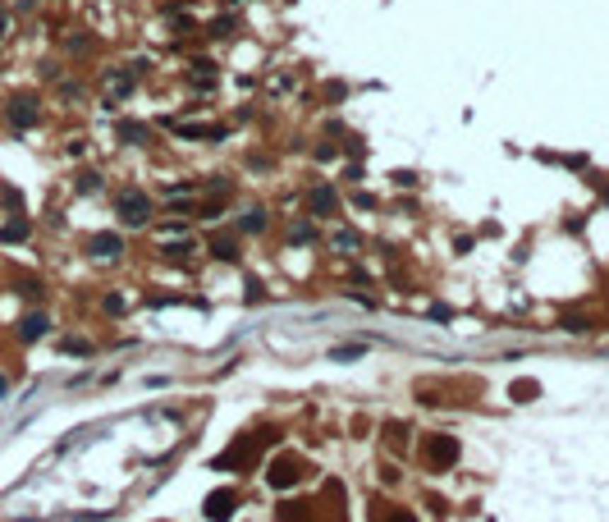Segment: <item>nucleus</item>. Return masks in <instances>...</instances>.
<instances>
[{
  "instance_id": "obj_1",
  "label": "nucleus",
  "mask_w": 609,
  "mask_h": 522,
  "mask_svg": "<svg viewBox=\"0 0 609 522\" xmlns=\"http://www.w3.org/2000/svg\"><path fill=\"white\" fill-rule=\"evenodd\" d=\"M115 216H120L124 229L151 225V197L142 188H120V197H115Z\"/></svg>"
},
{
  "instance_id": "obj_2",
  "label": "nucleus",
  "mask_w": 609,
  "mask_h": 522,
  "mask_svg": "<svg viewBox=\"0 0 609 522\" xmlns=\"http://www.w3.org/2000/svg\"><path fill=\"white\" fill-rule=\"evenodd\" d=\"M422 463H427L431 472H449L453 463H458V440L453 435H427V444H422Z\"/></svg>"
},
{
  "instance_id": "obj_3",
  "label": "nucleus",
  "mask_w": 609,
  "mask_h": 522,
  "mask_svg": "<svg viewBox=\"0 0 609 522\" xmlns=\"http://www.w3.org/2000/svg\"><path fill=\"white\" fill-rule=\"evenodd\" d=\"M5 120L14 124V129H33L37 120H42V101H37V92H18L5 101Z\"/></svg>"
},
{
  "instance_id": "obj_4",
  "label": "nucleus",
  "mask_w": 609,
  "mask_h": 522,
  "mask_svg": "<svg viewBox=\"0 0 609 522\" xmlns=\"http://www.w3.org/2000/svg\"><path fill=\"white\" fill-rule=\"evenodd\" d=\"M105 92H110V101H124V96H133V87H138V74L129 69V64H110V69L101 74Z\"/></svg>"
},
{
  "instance_id": "obj_5",
  "label": "nucleus",
  "mask_w": 609,
  "mask_h": 522,
  "mask_svg": "<svg viewBox=\"0 0 609 522\" xmlns=\"http://www.w3.org/2000/svg\"><path fill=\"white\" fill-rule=\"evenodd\" d=\"M307 216H340V192H335V183H316L312 192H307Z\"/></svg>"
},
{
  "instance_id": "obj_6",
  "label": "nucleus",
  "mask_w": 609,
  "mask_h": 522,
  "mask_svg": "<svg viewBox=\"0 0 609 522\" xmlns=\"http://www.w3.org/2000/svg\"><path fill=\"white\" fill-rule=\"evenodd\" d=\"M115 138H120L124 147H156V133H151L142 120H120L115 124Z\"/></svg>"
},
{
  "instance_id": "obj_7",
  "label": "nucleus",
  "mask_w": 609,
  "mask_h": 522,
  "mask_svg": "<svg viewBox=\"0 0 609 522\" xmlns=\"http://www.w3.org/2000/svg\"><path fill=\"white\" fill-rule=\"evenodd\" d=\"M14 335H18V344H37V340H46V335H51V316H46V312H28V316H18Z\"/></svg>"
},
{
  "instance_id": "obj_8",
  "label": "nucleus",
  "mask_w": 609,
  "mask_h": 522,
  "mask_svg": "<svg viewBox=\"0 0 609 522\" xmlns=\"http://www.w3.org/2000/svg\"><path fill=\"white\" fill-rule=\"evenodd\" d=\"M234 509H238V495H234V490H211L207 504H202V514H207L211 522H229V518H234Z\"/></svg>"
},
{
  "instance_id": "obj_9",
  "label": "nucleus",
  "mask_w": 609,
  "mask_h": 522,
  "mask_svg": "<svg viewBox=\"0 0 609 522\" xmlns=\"http://www.w3.org/2000/svg\"><path fill=\"white\" fill-rule=\"evenodd\" d=\"M174 138H192V142H225L229 129L225 124H170Z\"/></svg>"
},
{
  "instance_id": "obj_10",
  "label": "nucleus",
  "mask_w": 609,
  "mask_h": 522,
  "mask_svg": "<svg viewBox=\"0 0 609 522\" xmlns=\"http://www.w3.org/2000/svg\"><path fill=\"white\" fill-rule=\"evenodd\" d=\"M87 253H92L96 261H115L124 253V234H115V229H101V234L87 238Z\"/></svg>"
},
{
  "instance_id": "obj_11",
  "label": "nucleus",
  "mask_w": 609,
  "mask_h": 522,
  "mask_svg": "<svg viewBox=\"0 0 609 522\" xmlns=\"http://www.w3.org/2000/svg\"><path fill=\"white\" fill-rule=\"evenodd\" d=\"M266 481H270V490H289L298 481V463L294 458H270L266 463Z\"/></svg>"
},
{
  "instance_id": "obj_12",
  "label": "nucleus",
  "mask_w": 609,
  "mask_h": 522,
  "mask_svg": "<svg viewBox=\"0 0 609 522\" xmlns=\"http://www.w3.org/2000/svg\"><path fill=\"white\" fill-rule=\"evenodd\" d=\"M28 238H33V220L28 216H9L0 225V243H28Z\"/></svg>"
},
{
  "instance_id": "obj_13",
  "label": "nucleus",
  "mask_w": 609,
  "mask_h": 522,
  "mask_svg": "<svg viewBox=\"0 0 609 522\" xmlns=\"http://www.w3.org/2000/svg\"><path fill=\"white\" fill-rule=\"evenodd\" d=\"M207 253L216 257V261H238V238H234V234H216V238L207 243Z\"/></svg>"
},
{
  "instance_id": "obj_14",
  "label": "nucleus",
  "mask_w": 609,
  "mask_h": 522,
  "mask_svg": "<svg viewBox=\"0 0 609 522\" xmlns=\"http://www.w3.org/2000/svg\"><path fill=\"white\" fill-rule=\"evenodd\" d=\"M266 225H270V220H266V211H261V207H248L243 216H238V234H266Z\"/></svg>"
},
{
  "instance_id": "obj_15",
  "label": "nucleus",
  "mask_w": 609,
  "mask_h": 522,
  "mask_svg": "<svg viewBox=\"0 0 609 522\" xmlns=\"http://www.w3.org/2000/svg\"><path fill=\"white\" fill-rule=\"evenodd\" d=\"M74 188H79V192H101L105 188V174L101 170H79V174H74Z\"/></svg>"
},
{
  "instance_id": "obj_16",
  "label": "nucleus",
  "mask_w": 609,
  "mask_h": 522,
  "mask_svg": "<svg viewBox=\"0 0 609 522\" xmlns=\"http://www.w3.org/2000/svg\"><path fill=\"white\" fill-rule=\"evenodd\" d=\"M289 243H316V220H294V225H289Z\"/></svg>"
},
{
  "instance_id": "obj_17",
  "label": "nucleus",
  "mask_w": 609,
  "mask_h": 522,
  "mask_svg": "<svg viewBox=\"0 0 609 522\" xmlns=\"http://www.w3.org/2000/svg\"><path fill=\"white\" fill-rule=\"evenodd\" d=\"M14 294H18V298H28V303H37V298L46 294V284H42V279H33V275H28V279H18V284H14Z\"/></svg>"
},
{
  "instance_id": "obj_18",
  "label": "nucleus",
  "mask_w": 609,
  "mask_h": 522,
  "mask_svg": "<svg viewBox=\"0 0 609 522\" xmlns=\"http://www.w3.org/2000/svg\"><path fill=\"white\" fill-rule=\"evenodd\" d=\"M197 216L202 220H220V216H225V197H202L197 202Z\"/></svg>"
},
{
  "instance_id": "obj_19",
  "label": "nucleus",
  "mask_w": 609,
  "mask_h": 522,
  "mask_svg": "<svg viewBox=\"0 0 609 522\" xmlns=\"http://www.w3.org/2000/svg\"><path fill=\"white\" fill-rule=\"evenodd\" d=\"M362 353H366V344H340V348H330V362H357Z\"/></svg>"
},
{
  "instance_id": "obj_20",
  "label": "nucleus",
  "mask_w": 609,
  "mask_h": 522,
  "mask_svg": "<svg viewBox=\"0 0 609 522\" xmlns=\"http://www.w3.org/2000/svg\"><path fill=\"white\" fill-rule=\"evenodd\" d=\"M161 253L174 257V261H188V257H192V243H188V238H174V243L166 238V243H161Z\"/></svg>"
},
{
  "instance_id": "obj_21",
  "label": "nucleus",
  "mask_w": 609,
  "mask_h": 522,
  "mask_svg": "<svg viewBox=\"0 0 609 522\" xmlns=\"http://www.w3.org/2000/svg\"><path fill=\"white\" fill-rule=\"evenodd\" d=\"M335 248H340V253H344V257H353V253H357V248H362V238H357V234H353V229H340V234H335Z\"/></svg>"
},
{
  "instance_id": "obj_22",
  "label": "nucleus",
  "mask_w": 609,
  "mask_h": 522,
  "mask_svg": "<svg viewBox=\"0 0 609 522\" xmlns=\"http://www.w3.org/2000/svg\"><path fill=\"white\" fill-rule=\"evenodd\" d=\"M234 28H238V18H234V9H229V14H220L216 23H211V37H234Z\"/></svg>"
},
{
  "instance_id": "obj_23",
  "label": "nucleus",
  "mask_w": 609,
  "mask_h": 522,
  "mask_svg": "<svg viewBox=\"0 0 609 522\" xmlns=\"http://www.w3.org/2000/svg\"><path fill=\"white\" fill-rule=\"evenodd\" d=\"M202 188H207V192H211V197H225V192H229V188H234V183H229V174H211V179H207V183H202Z\"/></svg>"
},
{
  "instance_id": "obj_24",
  "label": "nucleus",
  "mask_w": 609,
  "mask_h": 522,
  "mask_svg": "<svg viewBox=\"0 0 609 522\" xmlns=\"http://www.w3.org/2000/svg\"><path fill=\"white\" fill-rule=\"evenodd\" d=\"M64 353H74V357H92L96 353V344H87V340H60Z\"/></svg>"
},
{
  "instance_id": "obj_25",
  "label": "nucleus",
  "mask_w": 609,
  "mask_h": 522,
  "mask_svg": "<svg viewBox=\"0 0 609 522\" xmlns=\"http://www.w3.org/2000/svg\"><path fill=\"white\" fill-rule=\"evenodd\" d=\"M124 307H129V303H124V294H105V298H101V312H105V316H120Z\"/></svg>"
},
{
  "instance_id": "obj_26",
  "label": "nucleus",
  "mask_w": 609,
  "mask_h": 522,
  "mask_svg": "<svg viewBox=\"0 0 609 522\" xmlns=\"http://www.w3.org/2000/svg\"><path fill=\"white\" fill-rule=\"evenodd\" d=\"M536 394H540V385H536V381H514V399L527 403V399H536Z\"/></svg>"
},
{
  "instance_id": "obj_27",
  "label": "nucleus",
  "mask_w": 609,
  "mask_h": 522,
  "mask_svg": "<svg viewBox=\"0 0 609 522\" xmlns=\"http://www.w3.org/2000/svg\"><path fill=\"white\" fill-rule=\"evenodd\" d=\"M312 156L321 161V166H330V161L340 156V147H335V142H316V147H312Z\"/></svg>"
},
{
  "instance_id": "obj_28",
  "label": "nucleus",
  "mask_w": 609,
  "mask_h": 522,
  "mask_svg": "<svg viewBox=\"0 0 609 522\" xmlns=\"http://www.w3.org/2000/svg\"><path fill=\"white\" fill-rule=\"evenodd\" d=\"M559 325H564L568 335H586V330H591V321H586V316H564Z\"/></svg>"
},
{
  "instance_id": "obj_29",
  "label": "nucleus",
  "mask_w": 609,
  "mask_h": 522,
  "mask_svg": "<svg viewBox=\"0 0 609 522\" xmlns=\"http://www.w3.org/2000/svg\"><path fill=\"white\" fill-rule=\"evenodd\" d=\"M303 509H307V504H279V518H284V522H307Z\"/></svg>"
},
{
  "instance_id": "obj_30",
  "label": "nucleus",
  "mask_w": 609,
  "mask_h": 522,
  "mask_svg": "<svg viewBox=\"0 0 609 522\" xmlns=\"http://www.w3.org/2000/svg\"><path fill=\"white\" fill-rule=\"evenodd\" d=\"M183 229H188V225H183V220H161V225H156V234H161V238H170V234L179 238Z\"/></svg>"
},
{
  "instance_id": "obj_31",
  "label": "nucleus",
  "mask_w": 609,
  "mask_h": 522,
  "mask_svg": "<svg viewBox=\"0 0 609 522\" xmlns=\"http://www.w3.org/2000/svg\"><path fill=\"white\" fill-rule=\"evenodd\" d=\"M92 46H96V42H92V37H87V33L69 37V51H74V55H87V51H92Z\"/></svg>"
},
{
  "instance_id": "obj_32",
  "label": "nucleus",
  "mask_w": 609,
  "mask_h": 522,
  "mask_svg": "<svg viewBox=\"0 0 609 522\" xmlns=\"http://www.w3.org/2000/svg\"><path fill=\"white\" fill-rule=\"evenodd\" d=\"M270 92H294V74H275V79H270Z\"/></svg>"
},
{
  "instance_id": "obj_33",
  "label": "nucleus",
  "mask_w": 609,
  "mask_h": 522,
  "mask_svg": "<svg viewBox=\"0 0 609 522\" xmlns=\"http://www.w3.org/2000/svg\"><path fill=\"white\" fill-rule=\"evenodd\" d=\"M394 188H417V174H408V170H399V174H394Z\"/></svg>"
},
{
  "instance_id": "obj_34",
  "label": "nucleus",
  "mask_w": 609,
  "mask_h": 522,
  "mask_svg": "<svg viewBox=\"0 0 609 522\" xmlns=\"http://www.w3.org/2000/svg\"><path fill=\"white\" fill-rule=\"evenodd\" d=\"M0 197H5V207H14V211L23 207V192H18V188H5V192H0Z\"/></svg>"
},
{
  "instance_id": "obj_35",
  "label": "nucleus",
  "mask_w": 609,
  "mask_h": 522,
  "mask_svg": "<svg viewBox=\"0 0 609 522\" xmlns=\"http://www.w3.org/2000/svg\"><path fill=\"white\" fill-rule=\"evenodd\" d=\"M381 522H417V518H412L408 509H390V518H381Z\"/></svg>"
},
{
  "instance_id": "obj_36",
  "label": "nucleus",
  "mask_w": 609,
  "mask_h": 522,
  "mask_svg": "<svg viewBox=\"0 0 609 522\" xmlns=\"http://www.w3.org/2000/svg\"><path fill=\"white\" fill-rule=\"evenodd\" d=\"M261 298H266V289H261L257 279H248V303H261Z\"/></svg>"
},
{
  "instance_id": "obj_37",
  "label": "nucleus",
  "mask_w": 609,
  "mask_h": 522,
  "mask_svg": "<svg viewBox=\"0 0 609 522\" xmlns=\"http://www.w3.org/2000/svg\"><path fill=\"white\" fill-rule=\"evenodd\" d=\"M353 202H357L362 211H371V207H376V197H371V192H353Z\"/></svg>"
},
{
  "instance_id": "obj_38",
  "label": "nucleus",
  "mask_w": 609,
  "mask_h": 522,
  "mask_svg": "<svg viewBox=\"0 0 609 522\" xmlns=\"http://www.w3.org/2000/svg\"><path fill=\"white\" fill-rule=\"evenodd\" d=\"M5 37H9V9L0 5V42H5Z\"/></svg>"
},
{
  "instance_id": "obj_39",
  "label": "nucleus",
  "mask_w": 609,
  "mask_h": 522,
  "mask_svg": "<svg viewBox=\"0 0 609 522\" xmlns=\"http://www.w3.org/2000/svg\"><path fill=\"white\" fill-rule=\"evenodd\" d=\"M37 5H42V0H14V9H23V14H33Z\"/></svg>"
},
{
  "instance_id": "obj_40",
  "label": "nucleus",
  "mask_w": 609,
  "mask_h": 522,
  "mask_svg": "<svg viewBox=\"0 0 609 522\" xmlns=\"http://www.w3.org/2000/svg\"><path fill=\"white\" fill-rule=\"evenodd\" d=\"M5 394H9V376L0 371V399H5Z\"/></svg>"
}]
</instances>
